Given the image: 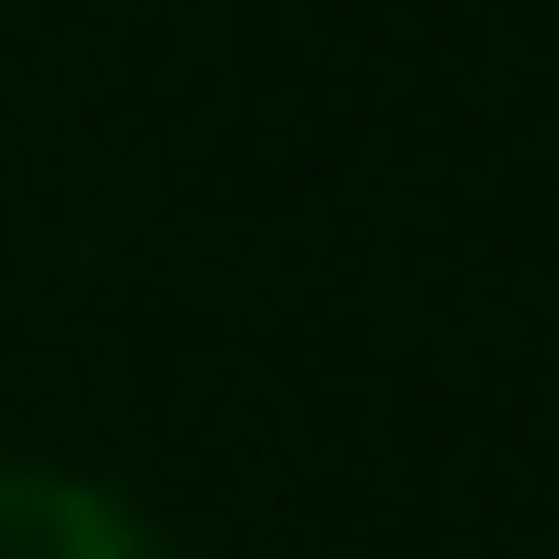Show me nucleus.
Returning <instances> with one entry per match:
<instances>
[{
	"mask_svg": "<svg viewBox=\"0 0 559 559\" xmlns=\"http://www.w3.org/2000/svg\"><path fill=\"white\" fill-rule=\"evenodd\" d=\"M0 559H171L138 502L69 468H0Z\"/></svg>",
	"mask_w": 559,
	"mask_h": 559,
	"instance_id": "1",
	"label": "nucleus"
}]
</instances>
